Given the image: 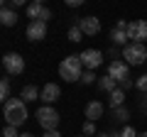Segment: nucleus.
<instances>
[{
    "label": "nucleus",
    "mask_w": 147,
    "mask_h": 137,
    "mask_svg": "<svg viewBox=\"0 0 147 137\" xmlns=\"http://www.w3.org/2000/svg\"><path fill=\"white\" fill-rule=\"evenodd\" d=\"M3 115H5V122L7 125H25L27 120V103L22 98H10L7 103H3Z\"/></svg>",
    "instance_id": "f257e3e1"
},
{
    "label": "nucleus",
    "mask_w": 147,
    "mask_h": 137,
    "mask_svg": "<svg viewBox=\"0 0 147 137\" xmlns=\"http://www.w3.org/2000/svg\"><path fill=\"white\" fill-rule=\"evenodd\" d=\"M59 76L64 81H69V83L81 81V76H84V61H81V56L71 54V56L61 59V64H59Z\"/></svg>",
    "instance_id": "f03ea898"
},
{
    "label": "nucleus",
    "mask_w": 147,
    "mask_h": 137,
    "mask_svg": "<svg viewBox=\"0 0 147 137\" xmlns=\"http://www.w3.org/2000/svg\"><path fill=\"white\" fill-rule=\"evenodd\" d=\"M123 59H125L130 66H140L147 61V47L142 42H130L123 47Z\"/></svg>",
    "instance_id": "7ed1b4c3"
},
{
    "label": "nucleus",
    "mask_w": 147,
    "mask_h": 137,
    "mask_svg": "<svg viewBox=\"0 0 147 137\" xmlns=\"http://www.w3.org/2000/svg\"><path fill=\"white\" fill-rule=\"evenodd\" d=\"M37 122L44 127V130H57L59 127V113L54 110L52 105H42L39 110H37Z\"/></svg>",
    "instance_id": "20e7f679"
},
{
    "label": "nucleus",
    "mask_w": 147,
    "mask_h": 137,
    "mask_svg": "<svg viewBox=\"0 0 147 137\" xmlns=\"http://www.w3.org/2000/svg\"><path fill=\"white\" fill-rule=\"evenodd\" d=\"M108 76H113L118 83H125V81L130 79V64H127L125 59H113L110 66H108Z\"/></svg>",
    "instance_id": "39448f33"
},
{
    "label": "nucleus",
    "mask_w": 147,
    "mask_h": 137,
    "mask_svg": "<svg viewBox=\"0 0 147 137\" xmlns=\"http://www.w3.org/2000/svg\"><path fill=\"white\" fill-rule=\"evenodd\" d=\"M3 68H5V74L10 76H20L25 71V59L20 54H5L3 56Z\"/></svg>",
    "instance_id": "423d86ee"
},
{
    "label": "nucleus",
    "mask_w": 147,
    "mask_h": 137,
    "mask_svg": "<svg viewBox=\"0 0 147 137\" xmlns=\"http://www.w3.org/2000/svg\"><path fill=\"white\" fill-rule=\"evenodd\" d=\"M127 39H132V42H147V20L127 22Z\"/></svg>",
    "instance_id": "0eeeda50"
},
{
    "label": "nucleus",
    "mask_w": 147,
    "mask_h": 137,
    "mask_svg": "<svg viewBox=\"0 0 147 137\" xmlns=\"http://www.w3.org/2000/svg\"><path fill=\"white\" fill-rule=\"evenodd\" d=\"M25 34H27V39H30V42H42V39L47 37V22H42V20H32L30 25H27Z\"/></svg>",
    "instance_id": "6e6552de"
},
{
    "label": "nucleus",
    "mask_w": 147,
    "mask_h": 137,
    "mask_svg": "<svg viewBox=\"0 0 147 137\" xmlns=\"http://www.w3.org/2000/svg\"><path fill=\"white\" fill-rule=\"evenodd\" d=\"M79 56H81V61H84V68H88V71H93V68H98L100 64H103V52H98V49H86Z\"/></svg>",
    "instance_id": "1a4fd4ad"
},
{
    "label": "nucleus",
    "mask_w": 147,
    "mask_h": 137,
    "mask_svg": "<svg viewBox=\"0 0 147 137\" xmlns=\"http://www.w3.org/2000/svg\"><path fill=\"white\" fill-rule=\"evenodd\" d=\"M79 27H81V32H84L86 37H96V34L100 32V20L98 17H81Z\"/></svg>",
    "instance_id": "9d476101"
},
{
    "label": "nucleus",
    "mask_w": 147,
    "mask_h": 137,
    "mask_svg": "<svg viewBox=\"0 0 147 137\" xmlns=\"http://www.w3.org/2000/svg\"><path fill=\"white\" fill-rule=\"evenodd\" d=\"M110 39H113V44H125L127 42V20H118V25L110 32Z\"/></svg>",
    "instance_id": "9b49d317"
},
{
    "label": "nucleus",
    "mask_w": 147,
    "mask_h": 137,
    "mask_svg": "<svg viewBox=\"0 0 147 137\" xmlns=\"http://www.w3.org/2000/svg\"><path fill=\"white\" fill-rule=\"evenodd\" d=\"M59 95H61V88H59L57 83H47L42 88V95H39V100H44L47 105H52V103H57Z\"/></svg>",
    "instance_id": "f8f14e48"
},
{
    "label": "nucleus",
    "mask_w": 147,
    "mask_h": 137,
    "mask_svg": "<svg viewBox=\"0 0 147 137\" xmlns=\"http://www.w3.org/2000/svg\"><path fill=\"white\" fill-rule=\"evenodd\" d=\"M103 103H100V100H91L88 105H86V118H88V120H98V118H103Z\"/></svg>",
    "instance_id": "ddd939ff"
},
{
    "label": "nucleus",
    "mask_w": 147,
    "mask_h": 137,
    "mask_svg": "<svg viewBox=\"0 0 147 137\" xmlns=\"http://www.w3.org/2000/svg\"><path fill=\"white\" fill-rule=\"evenodd\" d=\"M39 95H42V91H37V86L27 83L25 88L20 91V98L25 100V103H34V100H39Z\"/></svg>",
    "instance_id": "4468645a"
},
{
    "label": "nucleus",
    "mask_w": 147,
    "mask_h": 137,
    "mask_svg": "<svg viewBox=\"0 0 147 137\" xmlns=\"http://www.w3.org/2000/svg\"><path fill=\"white\" fill-rule=\"evenodd\" d=\"M0 22L5 27H15L17 25V12L10 10V7H3V10H0Z\"/></svg>",
    "instance_id": "2eb2a0df"
},
{
    "label": "nucleus",
    "mask_w": 147,
    "mask_h": 137,
    "mask_svg": "<svg viewBox=\"0 0 147 137\" xmlns=\"http://www.w3.org/2000/svg\"><path fill=\"white\" fill-rule=\"evenodd\" d=\"M108 103H110V108L115 110V108H120L123 103H125V91L123 88H115L113 93H108Z\"/></svg>",
    "instance_id": "dca6fc26"
},
{
    "label": "nucleus",
    "mask_w": 147,
    "mask_h": 137,
    "mask_svg": "<svg viewBox=\"0 0 147 137\" xmlns=\"http://www.w3.org/2000/svg\"><path fill=\"white\" fill-rule=\"evenodd\" d=\"M98 88L105 91V93H113V91L118 88V81L113 79V76H103V79H98Z\"/></svg>",
    "instance_id": "f3484780"
},
{
    "label": "nucleus",
    "mask_w": 147,
    "mask_h": 137,
    "mask_svg": "<svg viewBox=\"0 0 147 137\" xmlns=\"http://www.w3.org/2000/svg\"><path fill=\"white\" fill-rule=\"evenodd\" d=\"M42 12H44L42 3H30V5H27V17H30V20H39Z\"/></svg>",
    "instance_id": "a211bd4d"
},
{
    "label": "nucleus",
    "mask_w": 147,
    "mask_h": 137,
    "mask_svg": "<svg viewBox=\"0 0 147 137\" xmlns=\"http://www.w3.org/2000/svg\"><path fill=\"white\" fill-rule=\"evenodd\" d=\"M113 120H118V122H127V120H130V110H127L125 105L115 108V110H113Z\"/></svg>",
    "instance_id": "6ab92c4d"
},
{
    "label": "nucleus",
    "mask_w": 147,
    "mask_h": 137,
    "mask_svg": "<svg viewBox=\"0 0 147 137\" xmlns=\"http://www.w3.org/2000/svg\"><path fill=\"white\" fill-rule=\"evenodd\" d=\"M0 100H3V103L10 100V79H3V81H0Z\"/></svg>",
    "instance_id": "aec40b11"
},
{
    "label": "nucleus",
    "mask_w": 147,
    "mask_h": 137,
    "mask_svg": "<svg viewBox=\"0 0 147 137\" xmlns=\"http://www.w3.org/2000/svg\"><path fill=\"white\" fill-rule=\"evenodd\" d=\"M81 37H86V34L81 32L79 25H74L71 30H69V42H81Z\"/></svg>",
    "instance_id": "412c9836"
},
{
    "label": "nucleus",
    "mask_w": 147,
    "mask_h": 137,
    "mask_svg": "<svg viewBox=\"0 0 147 137\" xmlns=\"http://www.w3.org/2000/svg\"><path fill=\"white\" fill-rule=\"evenodd\" d=\"M84 135H86V137L98 135V132H96V122H93V120H86V122H84Z\"/></svg>",
    "instance_id": "4be33fe9"
},
{
    "label": "nucleus",
    "mask_w": 147,
    "mask_h": 137,
    "mask_svg": "<svg viewBox=\"0 0 147 137\" xmlns=\"http://www.w3.org/2000/svg\"><path fill=\"white\" fill-rule=\"evenodd\" d=\"M135 88L140 91V93H147V74H145V76H140V79L135 81Z\"/></svg>",
    "instance_id": "5701e85b"
},
{
    "label": "nucleus",
    "mask_w": 147,
    "mask_h": 137,
    "mask_svg": "<svg viewBox=\"0 0 147 137\" xmlns=\"http://www.w3.org/2000/svg\"><path fill=\"white\" fill-rule=\"evenodd\" d=\"M3 137H20V135H17V127H15V125H5Z\"/></svg>",
    "instance_id": "b1692460"
},
{
    "label": "nucleus",
    "mask_w": 147,
    "mask_h": 137,
    "mask_svg": "<svg viewBox=\"0 0 147 137\" xmlns=\"http://www.w3.org/2000/svg\"><path fill=\"white\" fill-rule=\"evenodd\" d=\"M93 81H96L93 71H88V68H86V71H84V76H81V83H86V86H88V83H93Z\"/></svg>",
    "instance_id": "393cba45"
},
{
    "label": "nucleus",
    "mask_w": 147,
    "mask_h": 137,
    "mask_svg": "<svg viewBox=\"0 0 147 137\" xmlns=\"http://www.w3.org/2000/svg\"><path fill=\"white\" fill-rule=\"evenodd\" d=\"M64 3H66L69 7H81V5L86 3V0H64Z\"/></svg>",
    "instance_id": "a878e982"
},
{
    "label": "nucleus",
    "mask_w": 147,
    "mask_h": 137,
    "mask_svg": "<svg viewBox=\"0 0 147 137\" xmlns=\"http://www.w3.org/2000/svg\"><path fill=\"white\" fill-rule=\"evenodd\" d=\"M120 137H137V132L132 130V127H125V130L120 132Z\"/></svg>",
    "instance_id": "bb28decb"
},
{
    "label": "nucleus",
    "mask_w": 147,
    "mask_h": 137,
    "mask_svg": "<svg viewBox=\"0 0 147 137\" xmlns=\"http://www.w3.org/2000/svg\"><path fill=\"white\" fill-rule=\"evenodd\" d=\"M42 22H47V20H52V10H49L47 5H44V12H42V17H39Z\"/></svg>",
    "instance_id": "cd10ccee"
},
{
    "label": "nucleus",
    "mask_w": 147,
    "mask_h": 137,
    "mask_svg": "<svg viewBox=\"0 0 147 137\" xmlns=\"http://www.w3.org/2000/svg\"><path fill=\"white\" fill-rule=\"evenodd\" d=\"M10 5L12 7H22V5H30V3H27V0H10Z\"/></svg>",
    "instance_id": "c85d7f7f"
},
{
    "label": "nucleus",
    "mask_w": 147,
    "mask_h": 137,
    "mask_svg": "<svg viewBox=\"0 0 147 137\" xmlns=\"http://www.w3.org/2000/svg\"><path fill=\"white\" fill-rule=\"evenodd\" d=\"M93 137H120V132H113V135H108V132H98V135H93Z\"/></svg>",
    "instance_id": "c756f323"
},
{
    "label": "nucleus",
    "mask_w": 147,
    "mask_h": 137,
    "mask_svg": "<svg viewBox=\"0 0 147 137\" xmlns=\"http://www.w3.org/2000/svg\"><path fill=\"white\" fill-rule=\"evenodd\" d=\"M120 88H123V91H130V88H132V79H127L125 83H120Z\"/></svg>",
    "instance_id": "7c9ffc66"
},
{
    "label": "nucleus",
    "mask_w": 147,
    "mask_h": 137,
    "mask_svg": "<svg viewBox=\"0 0 147 137\" xmlns=\"http://www.w3.org/2000/svg\"><path fill=\"white\" fill-rule=\"evenodd\" d=\"M44 137H61V135H59V130H47Z\"/></svg>",
    "instance_id": "2f4dec72"
},
{
    "label": "nucleus",
    "mask_w": 147,
    "mask_h": 137,
    "mask_svg": "<svg viewBox=\"0 0 147 137\" xmlns=\"http://www.w3.org/2000/svg\"><path fill=\"white\" fill-rule=\"evenodd\" d=\"M0 3H3V7H7V3H10V0H0Z\"/></svg>",
    "instance_id": "473e14b6"
},
{
    "label": "nucleus",
    "mask_w": 147,
    "mask_h": 137,
    "mask_svg": "<svg viewBox=\"0 0 147 137\" xmlns=\"http://www.w3.org/2000/svg\"><path fill=\"white\" fill-rule=\"evenodd\" d=\"M34 3H42V5H44V3H47V0H34Z\"/></svg>",
    "instance_id": "72a5a7b5"
},
{
    "label": "nucleus",
    "mask_w": 147,
    "mask_h": 137,
    "mask_svg": "<svg viewBox=\"0 0 147 137\" xmlns=\"http://www.w3.org/2000/svg\"><path fill=\"white\" fill-rule=\"evenodd\" d=\"M137 137H147V132H142V135H137Z\"/></svg>",
    "instance_id": "f704fd0d"
},
{
    "label": "nucleus",
    "mask_w": 147,
    "mask_h": 137,
    "mask_svg": "<svg viewBox=\"0 0 147 137\" xmlns=\"http://www.w3.org/2000/svg\"><path fill=\"white\" fill-rule=\"evenodd\" d=\"M20 137H34V135H20Z\"/></svg>",
    "instance_id": "c9c22d12"
},
{
    "label": "nucleus",
    "mask_w": 147,
    "mask_h": 137,
    "mask_svg": "<svg viewBox=\"0 0 147 137\" xmlns=\"http://www.w3.org/2000/svg\"><path fill=\"white\" fill-rule=\"evenodd\" d=\"M81 137H86V135H81Z\"/></svg>",
    "instance_id": "e433bc0d"
}]
</instances>
